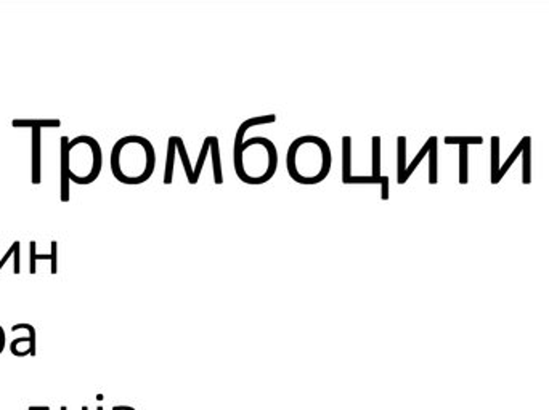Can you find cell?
I'll use <instances>...</instances> for the list:
<instances>
[{
  "label": "cell",
  "instance_id": "obj_1",
  "mask_svg": "<svg viewBox=\"0 0 549 410\" xmlns=\"http://www.w3.org/2000/svg\"><path fill=\"white\" fill-rule=\"evenodd\" d=\"M103 165L101 148L92 136H77L72 141L61 138V201H69V181L90 185L98 178Z\"/></svg>",
  "mask_w": 549,
  "mask_h": 410
},
{
  "label": "cell",
  "instance_id": "obj_12",
  "mask_svg": "<svg viewBox=\"0 0 549 410\" xmlns=\"http://www.w3.org/2000/svg\"><path fill=\"white\" fill-rule=\"evenodd\" d=\"M61 122L58 119L53 120H13V127H31V128H58Z\"/></svg>",
  "mask_w": 549,
  "mask_h": 410
},
{
  "label": "cell",
  "instance_id": "obj_3",
  "mask_svg": "<svg viewBox=\"0 0 549 410\" xmlns=\"http://www.w3.org/2000/svg\"><path fill=\"white\" fill-rule=\"evenodd\" d=\"M156 152L143 136H124L111 151V172L124 185H142L154 173Z\"/></svg>",
  "mask_w": 549,
  "mask_h": 410
},
{
  "label": "cell",
  "instance_id": "obj_26",
  "mask_svg": "<svg viewBox=\"0 0 549 410\" xmlns=\"http://www.w3.org/2000/svg\"><path fill=\"white\" fill-rule=\"evenodd\" d=\"M61 410H67V409L66 407H61Z\"/></svg>",
  "mask_w": 549,
  "mask_h": 410
},
{
  "label": "cell",
  "instance_id": "obj_18",
  "mask_svg": "<svg viewBox=\"0 0 549 410\" xmlns=\"http://www.w3.org/2000/svg\"><path fill=\"white\" fill-rule=\"evenodd\" d=\"M459 183H467V144H459Z\"/></svg>",
  "mask_w": 549,
  "mask_h": 410
},
{
  "label": "cell",
  "instance_id": "obj_15",
  "mask_svg": "<svg viewBox=\"0 0 549 410\" xmlns=\"http://www.w3.org/2000/svg\"><path fill=\"white\" fill-rule=\"evenodd\" d=\"M211 141H212V136H206V140H204V143H202L201 152H200V156H198V162H196V167H195V180H196V183L200 181L201 172H202V168H204V162H206L209 151H211Z\"/></svg>",
  "mask_w": 549,
  "mask_h": 410
},
{
  "label": "cell",
  "instance_id": "obj_22",
  "mask_svg": "<svg viewBox=\"0 0 549 410\" xmlns=\"http://www.w3.org/2000/svg\"><path fill=\"white\" fill-rule=\"evenodd\" d=\"M50 261H51V274H56V240H51V253H50Z\"/></svg>",
  "mask_w": 549,
  "mask_h": 410
},
{
  "label": "cell",
  "instance_id": "obj_13",
  "mask_svg": "<svg viewBox=\"0 0 549 410\" xmlns=\"http://www.w3.org/2000/svg\"><path fill=\"white\" fill-rule=\"evenodd\" d=\"M491 183L493 185H498V172H499V167H498V160H499V138L498 136H493L491 138Z\"/></svg>",
  "mask_w": 549,
  "mask_h": 410
},
{
  "label": "cell",
  "instance_id": "obj_10",
  "mask_svg": "<svg viewBox=\"0 0 549 410\" xmlns=\"http://www.w3.org/2000/svg\"><path fill=\"white\" fill-rule=\"evenodd\" d=\"M211 152H212V167H214V183H216V185H222L223 173H222V165H220V148H218L217 136H212Z\"/></svg>",
  "mask_w": 549,
  "mask_h": 410
},
{
  "label": "cell",
  "instance_id": "obj_20",
  "mask_svg": "<svg viewBox=\"0 0 549 410\" xmlns=\"http://www.w3.org/2000/svg\"><path fill=\"white\" fill-rule=\"evenodd\" d=\"M522 156H524V173H522V183L524 185H530V136L527 140V143L524 146V151H522Z\"/></svg>",
  "mask_w": 549,
  "mask_h": 410
},
{
  "label": "cell",
  "instance_id": "obj_16",
  "mask_svg": "<svg viewBox=\"0 0 549 410\" xmlns=\"http://www.w3.org/2000/svg\"><path fill=\"white\" fill-rule=\"evenodd\" d=\"M373 141V178H378L381 180L383 175H381V136H373L371 138Z\"/></svg>",
  "mask_w": 549,
  "mask_h": 410
},
{
  "label": "cell",
  "instance_id": "obj_21",
  "mask_svg": "<svg viewBox=\"0 0 549 410\" xmlns=\"http://www.w3.org/2000/svg\"><path fill=\"white\" fill-rule=\"evenodd\" d=\"M37 260H50V255H37L35 253V240H31V274H35V263Z\"/></svg>",
  "mask_w": 549,
  "mask_h": 410
},
{
  "label": "cell",
  "instance_id": "obj_19",
  "mask_svg": "<svg viewBox=\"0 0 549 410\" xmlns=\"http://www.w3.org/2000/svg\"><path fill=\"white\" fill-rule=\"evenodd\" d=\"M447 144H482V136H445Z\"/></svg>",
  "mask_w": 549,
  "mask_h": 410
},
{
  "label": "cell",
  "instance_id": "obj_6",
  "mask_svg": "<svg viewBox=\"0 0 549 410\" xmlns=\"http://www.w3.org/2000/svg\"><path fill=\"white\" fill-rule=\"evenodd\" d=\"M40 183V128H33V185Z\"/></svg>",
  "mask_w": 549,
  "mask_h": 410
},
{
  "label": "cell",
  "instance_id": "obj_2",
  "mask_svg": "<svg viewBox=\"0 0 549 410\" xmlns=\"http://www.w3.org/2000/svg\"><path fill=\"white\" fill-rule=\"evenodd\" d=\"M331 149L320 136L305 135L294 140L287 149L286 168L300 185H318L331 172Z\"/></svg>",
  "mask_w": 549,
  "mask_h": 410
},
{
  "label": "cell",
  "instance_id": "obj_17",
  "mask_svg": "<svg viewBox=\"0 0 549 410\" xmlns=\"http://www.w3.org/2000/svg\"><path fill=\"white\" fill-rule=\"evenodd\" d=\"M527 140H529V136H525V138L522 140L519 144H517V148H516V149H514V152H512V154L509 156V159L506 160V162H504V165L499 168V172H498V178H496V180H498V183H499V180H501V178L504 176V173L509 170V167H511V165H512V164H514V162H516V159H517V157H519V156L522 154V151H524V146H525V143H527Z\"/></svg>",
  "mask_w": 549,
  "mask_h": 410
},
{
  "label": "cell",
  "instance_id": "obj_23",
  "mask_svg": "<svg viewBox=\"0 0 549 410\" xmlns=\"http://www.w3.org/2000/svg\"><path fill=\"white\" fill-rule=\"evenodd\" d=\"M15 245H17V249H15V266H13V272L15 274H19V240H15Z\"/></svg>",
  "mask_w": 549,
  "mask_h": 410
},
{
  "label": "cell",
  "instance_id": "obj_14",
  "mask_svg": "<svg viewBox=\"0 0 549 410\" xmlns=\"http://www.w3.org/2000/svg\"><path fill=\"white\" fill-rule=\"evenodd\" d=\"M431 143H432V141H431V138H429V140L426 141V144L421 148V151L416 154L415 159H413V162L410 164V167H406V172H405V176H403V181H405V183H406L408 180H410V176L413 175V172L416 170V167L419 165L421 162H422V159H424V157L429 154V149H431Z\"/></svg>",
  "mask_w": 549,
  "mask_h": 410
},
{
  "label": "cell",
  "instance_id": "obj_27",
  "mask_svg": "<svg viewBox=\"0 0 549 410\" xmlns=\"http://www.w3.org/2000/svg\"><path fill=\"white\" fill-rule=\"evenodd\" d=\"M97 410H103V409H101V407H98V409H97Z\"/></svg>",
  "mask_w": 549,
  "mask_h": 410
},
{
  "label": "cell",
  "instance_id": "obj_9",
  "mask_svg": "<svg viewBox=\"0 0 549 410\" xmlns=\"http://www.w3.org/2000/svg\"><path fill=\"white\" fill-rule=\"evenodd\" d=\"M175 144H177V152H179V156H180V159H182L183 170H185V175H186L188 183H190V185H196L195 168L190 165V157H188V152H186V148H185V141H183L180 136H175Z\"/></svg>",
  "mask_w": 549,
  "mask_h": 410
},
{
  "label": "cell",
  "instance_id": "obj_25",
  "mask_svg": "<svg viewBox=\"0 0 549 410\" xmlns=\"http://www.w3.org/2000/svg\"><path fill=\"white\" fill-rule=\"evenodd\" d=\"M82 410H88V409H87V406H83V407H82Z\"/></svg>",
  "mask_w": 549,
  "mask_h": 410
},
{
  "label": "cell",
  "instance_id": "obj_11",
  "mask_svg": "<svg viewBox=\"0 0 549 410\" xmlns=\"http://www.w3.org/2000/svg\"><path fill=\"white\" fill-rule=\"evenodd\" d=\"M431 149H429V183L437 185V136H431Z\"/></svg>",
  "mask_w": 549,
  "mask_h": 410
},
{
  "label": "cell",
  "instance_id": "obj_24",
  "mask_svg": "<svg viewBox=\"0 0 549 410\" xmlns=\"http://www.w3.org/2000/svg\"><path fill=\"white\" fill-rule=\"evenodd\" d=\"M15 247H17V245H15V242H13V244H12V247H10V249L7 250V253H5V256H3V258L0 260V269H2L5 263H7V261L10 260V256H12V255H15Z\"/></svg>",
  "mask_w": 549,
  "mask_h": 410
},
{
  "label": "cell",
  "instance_id": "obj_7",
  "mask_svg": "<svg viewBox=\"0 0 549 410\" xmlns=\"http://www.w3.org/2000/svg\"><path fill=\"white\" fill-rule=\"evenodd\" d=\"M349 185H381L383 191H381V199L383 201H389L390 194H389V176H383L381 180L373 176H353L350 178Z\"/></svg>",
  "mask_w": 549,
  "mask_h": 410
},
{
  "label": "cell",
  "instance_id": "obj_5",
  "mask_svg": "<svg viewBox=\"0 0 549 410\" xmlns=\"http://www.w3.org/2000/svg\"><path fill=\"white\" fill-rule=\"evenodd\" d=\"M406 172V138L399 136L397 138V183L405 185L403 176Z\"/></svg>",
  "mask_w": 549,
  "mask_h": 410
},
{
  "label": "cell",
  "instance_id": "obj_4",
  "mask_svg": "<svg viewBox=\"0 0 549 410\" xmlns=\"http://www.w3.org/2000/svg\"><path fill=\"white\" fill-rule=\"evenodd\" d=\"M352 138L344 136L342 138V183L349 185L352 178Z\"/></svg>",
  "mask_w": 549,
  "mask_h": 410
},
{
  "label": "cell",
  "instance_id": "obj_8",
  "mask_svg": "<svg viewBox=\"0 0 549 410\" xmlns=\"http://www.w3.org/2000/svg\"><path fill=\"white\" fill-rule=\"evenodd\" d=\"M175 152H177V144H175V136H170L169 141H167V157H166V170H164V185H172V180H174V164H175Z\"/></svg>",
  "mask_w": 549,
  "mask_h": 410
}]
</instances>
